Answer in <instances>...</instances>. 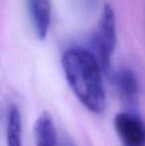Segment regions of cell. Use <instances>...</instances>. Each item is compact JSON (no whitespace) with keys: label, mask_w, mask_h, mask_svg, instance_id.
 <instances>
[{"label":"cell","mask_w":145,"mask_h":146,"mask_svg":"<svg viewBox=\"0 0 145 146\" xmlns=\"http://www.w3.org/2000/svg\"><path fill=\"white\" fill-rule=\"evenodd\" d=\"M62 67L71 90L87 110L99 114L105 110L103 70L89 49L72 47L62 57Z\"/></svg>","instance_id":"1"},{"label":"cell","mask_w":145,"mask_h":146,"mask_svg":"<svg viewBox=\"0 0 145 146\" xmlns=\"http://www.w3.org/2000/svg\"><path fill=\"white\" fill-rule=\"evenodd\" d=\"M116 44V26L113 10L105 6L99 18L97 30L91 40V49L103 73L109 69L110 61Z\"/></svg>","instance_id":"2"},{"label":"cell","mask_w":145,"mask_h":146,"mask_svg":"<svg viewBox=\"0 0 145 146\" xmlns=\"http://www.w3.org/2000/svg\"><path fill=\"white\" fill-rule=\"evenodd\" d=\"M114 128L123 146H145V123L136 111L116 114Z\"/></svg>","instance_id":"3"},{"label":"cell","mask_w":145,"mask_h":146,"mask_svg":"<svg viewBox=\"0 0 145 146\" xmlns=\"http://www.w3.org/2000/svg\"><path fill=\"white\" fill-rule=\"evenodd\" d=\"M115 86L120 100L127 108V110L136 111L139 98V84L135 74L129 69L119 70L115 75Z\"/></svg>","instance_id":"4"},{"label":"cell","mask_w":145,"mask_h":146,"mask_svg":"<svg viewBox=\"0 0 145 146\" xmlns=\"http://www.w3.org/2000/svg\"><path fill=\"white\" fill-rule=\"evenodd\" d=\"M30 19L37 36L46 38L51 24L50 0H27Z\"/></svg>","instance_id":"5"},{"label":"cell","mask_w":145,"mask_h":146,"mask_svg":"<svg viewBox=\"0 0 145 146\" xmlns=\"http://www.w3.org/2000/svg\"><path fill=\"white\" fill-rule=\"evenodd\" d=\"M34 138L36 146H58L57 130L52 116L43 112L34 124Z\"/></svg>","instance_id":"6"},{"label":"cell","mask_w":145,"mask_h":146,"mask_svg":"<svg viewBox=\"0 0 145 146\" xmlns=\"http://www.w3.org/2000/svg\"><path fill=\"white\" fill-rule=\"evenodd\" d=\"M6 146H22V115L15 104H11L8 108Z\"/></svg>","instance_id":"7"},{"label":"cell","mask_w":145,"mask_h":146,"mask_svg":"<svg viewBox=\"0 0 145 146\" xmlns=\"http://www.w3.org/2000/svg\"><path fill=\"white\" fill-rule=\"evenodd\" d=\"M62 146H77V145H75L72 140H70V139H66V140L63 141Z\"/></svg>","instance_id":"8"}]
</instances>
